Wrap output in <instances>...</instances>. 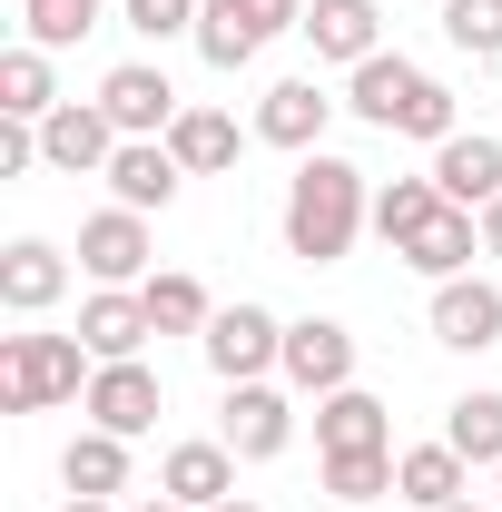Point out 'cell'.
Returning a JSON list of instances; mask_svg holds the SVG:
<instances>
[{
    "instance_id": "1",
    "label": "cell",
    "mask_w": 502,
    "mask_h": 512,
    "mask_svg": "<svg viewBox=\"0 0 502 512\" xmlns=\"http://www.w3.org/2000/svg\"><path fill=\"white\" fill-rule=\"evenodd\" d=\"M365 217H375V197H365V168L355 158H296V178H286V256H306V266H335V256L365 237Z\"/></svg>"
},
{
    "instance_id": "2",
    "label": "cell",
    "mask_w": 502,
    "mask_h": 512,
    "mask_svg": "<svg viewBox=\"0 0 502 512\" xmlns=\"http://www.w3.org/2000/svg\"><path fill=\"white\" fill-rule=\"evenodd\" d=\"M99 355L79 335H0V414H50L69 394H89Z\"/></svg>"
},
{
    "instance_id": "3",
    "label": "cell",
    "mask_w": 502,
    "mask_h": 512,
    "mask_svg": "<svg viewBox=\"0 0 502 512\" xmlns=\"http://www.w3.org/2000/svg\"><path fill=\"white\" fill-rule=\"evenodd\" d=\"M197 345H207L217 384H266L276 365H286V325L266 316V306H217V325H207Z\"/></svg>"
},
{
    "instance_id": "4",
    "label": "cell",
    "mask_w": 502,
    "mask_h": 512,
    "mask_svg": "<svg viewBox=\"0 0 502 512\" xmlns=\"http://www.w3.org/2000/svg\"><path fill=\"white\" fill-rule=\"evenodd\" d=\"M79 404H89V424H99V434H119V444H138V434H148V424L168 414V384H158L148 365H138V355H128V365H99Z\"/></svg>"
},
{
    "instance_id": "5",
    "label": "cell",
    "mask_w": 502,
    "mask_h": 512,
    "mask_svg": "<svg viewBox=\"0 0 502 512\" xmlns=\"http://www.w3.org/2000/svg\"><path fill=\"white\" fill-rule=\"evenodd\" d=\"M109 158H119V119H109L99 99H60V109L40 119V168L89 178V168H109Z\"/></svg>"
},
{
    "instance_id": "6",
    "label": "cell",
    "mask_w": 502,
    "mask_h": 512,
    "mask_svg": "<svg viewBox=\"0 0 502 512\" xmlns=\"http://www.w3.org/2000/svg\"><path fill=\"white\" fill-rule=\"evenodd\" d=\"M217 444L237 453V463H276V453L296 444V404L276 384H227V434Z\"/></svg>"
},
{
    "instance_id": "7",
    "label": "cell",
    "mask_w": 502,
    "mask_h": 512,
    "mask_svg": "<svg viewBox=\"0 0 502 512\" xmlns=\"http://www.w3.org/2000/svg\"><path fill=\"white\" fill-rule=\"evenodd\" d=\"M99 109L119 119V138H168V128H178V89H168V69L119 60L109 79H99Z\"/></svg>"
},
{
    "instance_id": "8",
    "label": "cell",
    "mask_w": 502,
    "mask_h": 512,
    "mask_svg": "<svg viewBox=\"0 0 502 512\" xmlns=\"http://www.w3.org/2000/svg\"><path fill=\"white\" fill-rule=\"evenodd\" d=\"M434 345H453V355L502 345V286L493 276H443L434 286Z\"/></svg>"
},
{
    "instance_id": "9",
    "label": "cell",
    "mask_w": 502,
    "mask_h": 512,
    "mask_svg": "<svg viewBox=\"0 0 502 512\" xmlns=\"http://www.w3.org/2000/svg\"><path fill=\"white\" fill-rule=\"evenodd\" d=\"M79 266H89L99 286H148V217H138V207H99V217L79 227Z\"/></svg>"
},
{
    "instance_id": "10",
    "label": "cell",
    "mask_w": 502,
    "mask_h": 512,
    "mask_svg": "<svg viewBox=\"0 0 502 512\" xmlns=\"http://www.w3.org/2000/svg\"><path fill=\"white\" fill-rule=\"evenodd\" d=\"M286 384H296V394H345V384H355V335L335 316L286 325Z\"/></svg>"
},
{
    "instance_id": "11",
    "label": "cell",
    "mask_w": 502,
    "mask_h": 512,
    "mask_svg": "<svg viewBox=\"0 0 502 512\" xmlns=\"http://www.w3.org/2000/svg\"><path fill=\"white\" fill-rule=\"evenodd\" d=\"M325 119H335V99H325L315 79H276V89L256 99V138H266V148H296V158H315Z\"/></svg>"
},
{
    "instance_id": "12",
    "label": "cell",
    "mask_w": 502,
    "mask_h": 512,
    "mask_svg": "<svg viewBox=\"0 0 502 512\" xmlns=\"http://www.w3.org/2000/svg\"><path fill=\"white\" fill-rule=\"evenodd\" d=\"M148 335H158V325H148V296H138V286H99V296L79 306V345H89L99 365H128Z\"/></svg>"
},
{
    "instance_id": "13",
    "label": "cell",
    "mask_w": 502,
    "mask_h": 512,
    "mask_svg": "<svg viewBox=\"0 0 502 512\" xmlns=\"http://www.w3.org/2000/svg\"><path fill=\"white\" fill-rule=\"evenodd\" d=\"M434 188L453 197V207H473V217H483V207L502 197V138H483V128L443 138V148H434Z\"/></svg>"
},
{
    "instance_id": "14",
    "label": "cell",
    "mask_w": 502,
    "mask_h": 512,
    "mask_svg": "<svg viewBox=\"0 0 502 512\" xmlns=\"http://www.w3.org/2000/svg\"><path fill=\"white\" fill-rule=\"evenodd\" d=\"M414 89H424V69L404 60V50H375V60H355V79H345V109L365 128H404Z\"/></svg>"
},
{
    "instance_id": "15",
    "label": "cell",
    "mask_w": 502,
    "mask_h": 512,
    "mask_svg": "<svg viewBox=\"0 0 502 512\" xmlns=\"http://www.w3.org/2000/svg\"><path fill=\"white\" fill-rule=\"evenodd\" d=\"M60 296H69V256L50 237H20V247L0 256V306L10 316H50Z\"/></svg>"
},
{
    "instance_id": "16",
    "label": "cell",
    "mask_w": 502,
    "mask_h": 512,
    "mask_svg": "<svg viewBox=\"0 0 502 512\" xmlns=\"http://www.w3.org/2000/svg\"><path fill=\"white\" fill-rule=\"evenodd\" d=\"M306 40H315V60H375L384 50V10L375 0H306Z\"/></svg>"
},
{
    "instance_id": "17",
    "label": "cell",
    "mask_w": 502,
    "mask_h": 512,
    "mask_svg": "<svg viewBox=\"0 0 502 512\" xmlns=\"http://www.w3.org/2000/svg\"><path fill=\"white\" fill-rule=\"evenodd\" d=\"M315 444L325 453H394V424H384V404L365 384H345V394H315Z\"/></svg>"
},
{
    "instance_id": "18",
    "label": "cell",
    "mask_w": 502,
    "mask_h": 512,
    "mask_svg": "<svg viewBox=\"0 0 502 512\" xmlns=\"http://www.w3.org/2000/svg\"><path fill=\"white\" fill-rule=\"evenodd\" d=\"M99 178L119 188V207H138V217H148V207H168V197H178V178H188V168L168 158V138H119V158H109Z\"/></svg>"
},
{
    "instance_id": "19",
    "label": "cell",
    "mask_w": 502,
    "mask_h": 512,
    "mask_svg": "<svg viewBox=\"0 0 502 512\" xmlns=\"http://www.w3.org/2000/svg\"><path fill=\"white\" fill-rule=\"evenodd\" d=\"M158 493L188 503V512H217L227 493H237V453L227 444H178L168 463H158Z\"/></svg>"
},
{
    "instance_id": "20",
    "label": "cell",
    "mask_w": 502,
    "mask_h": 512,
    "mask_svg": "<svg viewBox=\"0 0 502 512\" xmlns=\"http://www.w3.org/2000/svg\"><path fill=\"white\" fill-rule=\"evenodd\" d=\"M473 256H483V217H473V207H443L434 227H424V237L404 247V266L443 286V276H473Z\"/></svg>"
},
{
    "instance_id": "21",
    "label": "cell",
    "mask_w": 502,
    "mask_h": 512,
    "mask_svg": "<svg viewBox=\"0 0 502 512\" xmlns=\"http://www.w3.org/2000/svg\"><path fill=\"white\" fill-rule=\"evenodd\" d=\"M237 119L227 109H178V128H168V158L188 168V178H217V168H237Z\"/></svg>"
},
{
    "instance_id": "22",
    "label": "cell",
    "mask_w": 502,
    "mask_h": 512,
    "mask_svg": "<svg viewBox=\"0 0 502 512\" xmlns=\"http://www.w3.org/2000/svg\"><path fill=\"white\" fill-rule=\"evenodd\" d=\"M463 453L453 444H414V453H394V493L404 503H424V512H443V503H463Z\"/></svg>"
},
{
    "instance_id": "23",
    "label": "cell",
    "mask_w": 502,
    "mask_h": 512,
    "mask_svg": "<svg viewBox=\"0 0 502 512\" xmlns=\"http://www.w3.org/2000/svg\"><path fill=\"white\" fill-rule=\"evenodd\" d=\"M443 207H453V197H443L434 178H394V188H375V237L404 256V247H414V237L443 217Z\"/></svg>"
},
{
    "instance_id": "24",
    "label": "cell",
    "mask_w": 502,
    "mask_h": 512,
    "mask_svg": "<svg viewBox=\"0 0 502 512\" xmlns=\"http://www.w3.org/2000/svg\"><path fill=\"white\" fill-rule=\"evenodd\" d=\"M60 483H69V493H99V503H109V493H128V444L89 424V434L60 453Z\"/></svg>"
},
{
    "instance_id": "25",
    "label": "cell",
    "mask_w": 502,
    "mask_h": 512,
    "mask_svg": "<svg viewBox=\"0 0 502 512\" xmlns=\"http://www.w3.org/2000/svg\"><path fill=\"white\" fill-rule=\"evenodd\" d=\"M138 296H148V325H158V335H207V325H217L207 286H197V276H178V266H168V276H148Z\"/></svg>"
},
{
    "instance_id": "26",
    "label": "cell",
    "mask_w": 502,
    "mask_h": 512,
    "mask_svg": "<svg viewBox=\"0 0 502 512\" xmlns=\"http://www.w3.org/2000/svg\"><path fill=\"white\" fill-rule=\"evenodd\" d=\"M60 89H50V50H0V119H50Z\"/></svg>"
},
{
    "instance_id": "27",
    "label": "cell",
    "mask_w": 502,
    "mask_h": 512,
    "mask_svg": "<svg viewBox=\"0 0 502 512\" xmlns=\"http://www.w3.org/2000/svg\"><path fill=\"white\" fill-rule=\"evenodd\" d=\"M188 40H197V60H207V69H247L256 50H266V40H256L247 20H237V0H207V10H197V30H188Z\"/></svg>"
},
{
    "instance_id": "28",
    "label": "cell",
    "mask_w": 502,
    "mask_h": 512,
    "mask_svg": "<svg viewBox=\"0 0 502 512\" xmlns=\"http://www.w3.org/2000/svg\"><path fill=\"white\" fill-rule=\"evenodd\" d=\"M443 444L463 453V463H502V394H463L443 414Z\"/></svg>"
},
{
    "instance_id": "29",
    "label": "cell",
    "mask_w": 502,
    "mask_h": 512,
    "mask_svg": "<svg viewBox=\"0 0 502 512\" xmlns=\"http://www.w3.org/2000/svg\"><path fill=\"white\" fill-rule=\"evenodd\" d=\"M20 20H30V50H79L99 30V0H20Z\"/></svg>"
},
{
    "instance_id": "30",
    "label": "cell",
    "mask_w": 502,
    "mask_h": 512,
    "mask_svg": "<svg viewBox=\"0 0 502 512\" xmlns=\"http://www.w3.org/2000/svg\"><path fill=\"white\" fill-rule=\"evenodd\" d=\"M325 493H335V503H375V493H394V453H325Z\"/></svg>"
},
{
    "instance_id": "31",
    "label": "cell",
    "mask_w": 502,
    "mask_h": 512,
    "mask_svg": "<svg viewBox=\"0 0 502 512\" xmlns=\"http://www.w3.org/2000/svg\"><path fill=\"white\" fill-rule=\"evenodd\" d=\"M443 40L473 60H502V0H443Z\"/></svg>"
},
{
    "instance_id": "32",
    "label": "cell",
    "mask_w": 502,
    "mask_h": 512,
    "mask_svg": "<svg viewBox=\"0 0 502 512\" xmlns=\"http://www.w3.org/2000/svg\"><path fill=\"white\" fill-rule=\"evenodd\" d=\"M404 138H424V148L463 138V119H453V89H443V79H424V89H414V109H404Z\"/></svg>"
},
{
    "instance_id": "33",
    "label": "cell",
    "mask_w": 502,
    "mask_h": 512,
    "mask_svg": "<svg viewBox=\"0 0 502 512\" xmlns=\"http://www.w3.org/2000/svg\"><path fill=\"white\" fill-rule=\"evenodd\" d=\"M197 10H207V0H119V20L138 40H178V30H197Z\"/></svg>"
},
{
    "instance_id": "34",
    "label": "cell",
    "mask_w": 502,
    "mask_h": 512,
    "mask_svg": "<svg viewBox=\"0 0 502 512\" xmlns=\"http://www.w3.org/2000/svg\"><path fill=\"white\" fill-rule=\"evenodd\" d=\"M237 20L256 40H276V30H306V0H237Z\"/></svg>"
},
{
    "instance_id": "35",
    "label": "cell",
    "mask_w": 502,
    "mask_h": 512,
    "mask_svg": "<svg viewBox=\"0 0 502 512\" xmlns=\"http://www.w3.org/2000/svg\"><path fill=\"white\" fill-rule=\"evenodd\" d=\"M40 168V119H0V178Z\"/></svg>"
},
{
    "instance_id": "36",
    "label": "cell",
    "mask_w": 502,
    "mask_h": 512,
    "mask_svg": "<svg viewBox=\"0 0 502 512\" xmlns=\"http://www.w3.org/2000/svg\"><path fill=\"white\" fill-rule=\"evenodd\" d=\"M483 256H502V197L483 207Z\"/></svg>"
},
{
    "instance_id": "37",
    "label": "cell",
    "mask_w": 502,
    "mask_h": 512,
    "mask_svg": "<svg viewBox=\"0 0 502 512\" xmlns=\"http://www.w3.org/2000/svg\"><path fill=\"white\" fill-rule=\"evenodd\" d=\"M60 512H109V503H99V493H69V503Z\"/></svg>"
},
{
    "instance_id": "38",
    "label": "cell",
    "mask_w": 502,
    "mask_h": 512,
    "mask_svg": "<svg viewBox=\"0 0 502 512\" xmlns=\"http://www.w3.org/2000/svg\"><path fill=\"white\" fill-rule=\"evenodd\" d=\"M217 512H256V503H247V493H227V503H217Z\"/></svg>"
},
{
    "instance_id": "39",
    "label": "cell",
    "mask_w": 502,
    "mask_h": 512,
    "mask_svg": "<svg viewBox=\"0 0 502 512\" xmlns=\"http://www.w3.org/2000/svg\"><path fill=\"white\" fill-rule=\"evenodd\" d=\"M443 512H493V503H473V493H463V503H443Z\"/></svg>"
},
{
    "instance_id": "40",
    "label": "cell",
    "mask_w": 502,
    "mask_h": 512,
    "mask_svg": "<svg viewBox=\"0 0 502 512\" xmlns=\"http://www.w3.org/2000/svg\"><path fill=\"white\" fill-rule=\"evenodd\" d=\"M138 512H188V503H168V493H158V503H138Z\"/></svg>"
},
{
    "instance_id": "41",
    "label": "cell",
    "mask_w": 502,
    "mask_h": 512,
    "mask_svg": "<svg viewBox=\"0 0 502 512\" xmlns=\"http://www.w3.org/2000/svg\"><path fill=\"white\" fill-rule=\"evenodd\" d=\"M493 483H502V463H493Z\"/></svg>"
}]
</instances>
